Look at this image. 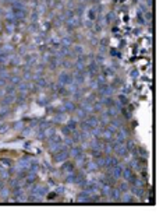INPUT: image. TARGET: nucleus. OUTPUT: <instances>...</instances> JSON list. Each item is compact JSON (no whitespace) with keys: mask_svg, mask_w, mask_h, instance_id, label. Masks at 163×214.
<instances>
[{"mask_svg":"<svg viewBox=\"0 0 163 214\" xmlns=\"http://www.w3.org/2000/svg\"><path fill=\"white\" fill-rule=\"evenodd\" d=\"M11 9H13V18L15 21H22L27 17V10H25V7H24V4L21 1L14 0L11 3Z\"/></svg>","mask_w":163,"mask_h":214,"instance_id":"f257e3e1","label":"nucleus"},{"mask_svg":"<svg viewBox=\"0 0 163 214\" xmlns=\"http://www.w3.org/2000/svg\"><path fill=\"white\" fill-rule=\"evenodd\" d=\"M123 178H126L127 179V182L131 183L132 186H135L137 185V176H135V173L132 172L130 167L128 168H126V169H123Z\"/></svg>","mask_w":163,"mask_h":214,"instance_id":"f03ea898","label":"nucleus"},{"mask_svg":"<svg viewBox=\"0 0 163 214\" xmlns=\"http://www.w3.org/2000/svg\"><path fill=\"white\" fill-rule=\"evenodd\" d=\"M113 150L116 151V154H119V155H121V157H124V155H127V154H128L127 147H124V146H123V143H119V141L113 144Z\"/></svg>","mask_w":163,"mask_h":214,"instance_id":"7ed1b4c3","label":"nucleus"},{"mask_svg":"<svg viewBox=\"0 0 163 214\" xmlns=\"http://www.w3.org/2000/svg\"><path fill=\"white\" fill-rule=\"evenodd\" d=\"M68 157V151H67V149H60V150L54 151L53 153V158L54 161H63L65 160Z\"/></svg>","mask_w":163,"mask_h":214,"instance_id":"20e7f679","label":"nucleus"},{"mask_svg":"<svg viewBox=\"0 0 163 214\" xmlns=\"http://www.w3.org/2000/svg\"><path fill=\"white\" fill-rule=\"evenodd\" d=\"M117 164H119L117 158H114V157H105V168H108V169H113Z\"/></svg>","mask_w":163,"mask_h":214,"instance_id":"39448f33","label":"nucleus"},{"mask_svg":"<svg viewBox=\"0 0 163 214\" xmlns=\"http://www.w3.org/2000/svg\"><path fill=\"white\" fill-rule=\"evenodd\" d=\"M71 81H73V76L71 74H68V73L60 74V84H61V86H68Z\"/></svg>","mask_w":163,"mask_h":214,"instance_id":"423d86ee","label":"nucleus"},{"mask_svg":"<svg viewBox=\"0 0 163 214\" xmlns=\"http://www.w3.org/2000/svg\"><path fill=\"white\" fill-rule=\"evenodd\" d=\"M112 171V175L114 176V178H120V176H123V168L119 167V164L113 168V169H110Z\"/></svg>","mask_w":163,"mask_h":214,"instance_id":"0eeeda50","label":"nucleus"},{"mask_svg":"<svg viewBox=\"0 0 163 214\" xmlns=\"http://www.w3.org/2000/svg\"><path fill=\"white\" fill-rule=\"evenodd\" d=\"M98 64L96 63H91L89 64V66H88V73H89V74L91 76H95L96 74V73H98Z\"/></svg>","mask_w":163,"mask_h":214,"instance_id":"6e6552de","label":"nucleus"},{"mask_svg":"<svg viewBox=\"0 0 163 214\" xmlns=\"http://www.w3.org/2000/svg\"><path fill=\"white\" fill-rule=\"evenodd\" d=\"M60 144H61V140H60L59 136H53V137L50 139V146H52V147L57 149V146H60Z\"/></svg>","mask_w":163,"mask_h":214,"instance_id":"1a4fd4ad","label":"nucleus"},{"mask_svg":"<svg viewBox=\"0 0 163 214\" xmlns=\"http://www.w3.org/2000/svg\"><path fill=\"white\" fill-rule=\"evenodd\" d=\"M63 172H67V173L74 172V165L71 162H65L64 165H63Z\"/></svg>","mask_w":163,"mask_h":214,"instance_id":"9d476101","label":"nucleus"},{"mask_svg":"<svg viewBox=\"0 0 163 214\" xmlns=\"http://www.w3.org/2000/svg\"><path fill=\"white\" fill-rule=\"evenodd\" d=\"M99 90H100L102 94H110V90H112V88H110L108 84H100V86H99Z\"/></svg>","mask_w":163,"mask_h":214,"instance_id":"9b49d317","label":"nucleus"},{"mask_svg":"<svg viewBox=\"0 0 163 214\" xmlns=\"http://www.w3.org/2000/svg\"><path fill=\"white\" fill-rule=\"evenodd\" d=\"M103 104L106 105L108 108H114L116 107V102L112 99V98H105V101H103Z\"/></svg>","mask_w":163,"mask_h":214,"instance_id":"f8f14e48","label":"nucleus"},{"mask_svg":"<svg viewBox=\"0 0 163 214\" xmlns=\"http://www.w3.org/2000/svg\"><path fill=\"white\" fill-rule=\"evenodd\" d=\"M73 154H74L75 158H81V157H82V150H81V147H74V149H73Z\"/></svg>","mask_w":163,"mask_h":214,"instance_id":"ddd939ff","label":"nucleus"},{"mask_svg":"<svg viewBox=\"0 0 163 214\" xmlns=\"http://www.w3.org/2000/svg\"><path fill=\"white\" fill-rule=\"evenodd\" d=\"M64 109L67 111V112H70V111H74V109H75V105H74L73 102H65Z\"/></svg>","mask_w":163,"mask_h":214,"instance_id":"4468645a","label":"nucleus"},{"mask_svg":"<svg viewBox=\"0 0 163 214\" xmlns=\"http://www.w3.org/2000/svg\"><path fill=\"white\" fill-rule=\"evenodd\" d=\"M75 80L78 83H82V81H84V72H77Z\"/></svg>","mask_w":163,"mask_h":214,"instance_id":"2eb2a0df","label":"nucleus"},{"mask_svg":"<svg viewBox=\"0 0 163 214\" xmlns=\"http://www.w3.org/2000/svg\"><path fill=\"white\" fill-rule=\"evenodd\" d=\"M7 57H9V53H6V52H0V63H4V62L7 60Z\"/></svg>","mask_w":163,"mask_h":214,"instance_id":"dca6fc26","label":"nucleus"},{"mask_svg":"<svg viewBox=\"0 0 163 214\" xmlns=\"http://www.w3.org/2000/svg\"><path fill=\"white\" fill-rule=\"evenodd\" d=\"M11 102H13V97H6L4 99H3V105H10Z\"/></svg>","mask_w":163,"mask_h":214,"instance_id":"f3484780","label":"nucleus"},{"mask_svg":"<svg viewBox=\"0 0 163 214\" xmlns=\"http://www.w3.org/2000/svg\"><path fill=\"white\" fill-rule=\"evenodd\" d=\"M74 130H71V129H68V126H64L63 128V133H64L65 136H71V133H73Z\"/></svg>","mask_w":163,"mask_h":214,"instance_id":"a211bd4d","label":"nucleus"},{"mask_svg":"<svg viewBox=\"0 0 163 214\" xmlns=\"http://www.w3.org/2000/svg\"><path fill=\"white\" fill-rule=\"evenodd\" d=\"M67 126H68V129H71V130H75V129H77V122H74V120H70Z\"/></svg>","mask_w":163,"mask_h":214,"instance_id":"6ab92c4d","label":"nucleus"},{"mask_svg":"<svg viewBox=\"0 0 163 214\" xmlns=\"http://www.w3.org/2000/svg\"><path fill=\"white\" fill-rule=\"evenodd\" d=\"M4 130H7V125H0V133H3Z\"/></svg>","mask_w":163,"mask_h":214,"instance_id":"aec40b11","label":"nucleus"},{"mask_svg":"<svg viewBox=\"0 0 163 214\" xmlns=\"http://www.w3.org/2000/svg\"><path fill=\"white\" fill-rule=\"evenodd\" d=\"M6 115H7V111H1V112H0V119H3Z\"/></svg>","mask_w":163,"mask_h":214,"instance_id":"412c9836","label":"nucleus"},{"mask_svg":"<svg viewBox=\"0 0 163 214\" xmlns=\"http://www.w3.org/2000/svg\"><path fill=\"white\" fill-rule=\"evenodd\" d=\"M38 84H39V86H45V80H43V78H39Z\"/></svg>","mask_w":163,"mask_h":214,"instance_id":"4be33fe9","label":"nucleus"},{"mask_svg":"<svg viewBox=\"0 0 163 214\" xmlns=\"http://www.w3.org/2000/svg\"><path fill=\"white\" fill-rule=\"evenodd\" d=\"M124 202H126V203H132V199H131V197H126Z\"/></svg>","mask_w":163,"mask_h":214,"instance_id":"5701e85b","label":"nucleus"},{"mask_svg":"<svg viewBox=\"0 0 163 214\" xmlns=\"http://www.w3.org/2000/svg\"><path fill=\"white\" fill-rule=\"evenodd\" d=\"M3 188H4V183H3V181H0V190H3Z\"/></svg>","mask_w":163,"mask_h":214,"instance_id":"b1692460","label":"nucleus"}]
</instances>
